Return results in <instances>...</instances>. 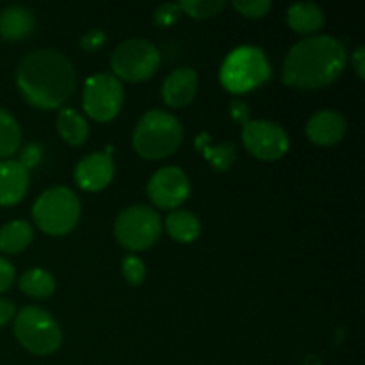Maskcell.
<instances>
[{"label":"cell","mask_w":365,"mask_h":365,"mask_svg":"<svg viewBox=\"0 0 365 365\" xmlns=\"http://www.w3.org/2000/svg\"><path fill=\"white\" fill-rule=\"evenodd\" d=\"M178 7L192 18H209L223 9L225 0H184Z\"/></svg>","instance_id":"23"},{"label":"cell","mask_w":365,"mask_h":365,"mask_svg":"<svg viewBox=\"0 0 365 365\" xmlns=\"http://www.w3.org/2000/svg\"><path fill=\"white\" fill-rule=\"evenodd\" d=\"M178 4H164L153 14V20H155L157 25H171L178 18Z\"/></svg>","instance_id":"27"},{"label":"cell","mask_w":365,"mask_h":365,"mask_svg":"<svg viewBox=\"0 0 365 365\" xmlns=\"http://www.w3.org/2000/svg\"><path fill=\"white\" fill-rule=\"evenodd\" d=\"M14 316V305L6 298H0V328L9 323Z\"/></svg>","instance_id":"32"},{"label":"cell","mask_w":365,"mask_h":365,"mask_svg":"<svg viewBox=\"0 0 365 365\" xmlns=\"http://www.w3.org/2000/svg\"><path fill=\"white\" fill-rule=\"evenodd\" d=\"M271 77V66L262 48L252 45L239 46L225 57L220 70V81L228 91L248 93L259 88Z\"/></svg>","instance_id":"4"},{"label":"cell","mask_w":365,"mask_h":365,"mask_svg":"<svg viewBox=\"0 0 365 365\" xmlns=\"http://www.w3.org/2000/svg\"><path fill=\"white\" fill-rule=\"evenodd\" d=\"M81 202L71 189L57 185L46 189L32 207V217L45 234L64 235L77 225Z\"/></svg>","instance_id":"5"},{"label":"cell","mask_w":365,"mask_h":365,"mask_svg":"<svg viewBox=\"0 0 365 365\" xmlns=\"http://www.w3.org/2000/svg\"><path fill=\"white\" fill-rule=\"evenodd\" d=\"M41 160V148H39L38 145H29L27 148L21 152V160L20 163L24 164L25 170H29V168L36 166V164Z\"/></svg>","instance_id":"29"},{"label":"cell","mask_w":365,"mask_h":365,"mask_svg":"<svg viewBox=\"0 0 365 365\" xmlns=\"http://www.w3.org/2000/svg\"><path fill=\"white\" fill-rule=\"evenodd\" d=\"M20 289L31 298H48L56 291V280L45 269H29L21 274Z\"/></svg>","instance_id":"21"},{"label":"cell","mask_w":365,"mask_h":365,"mask_svg":"<svg viewBox=\"0 0 365 365\" xmlns=\"http://www.w3.org/2000/svg\"><path fill=\"white\" fill-rule=\"evenodd\" d=\"M57 130H59L61 138L71 146L82 145L89 134L88 121L78 110L70 109V107L61 109V113L57 114Z\"/></svg>","instance_id":"18"},{"label":"cell","mask_w":365,"mask_h":365,"mask_svg":"<svg viewBox=\"0 0 365 365\" xmlns=\"http://www.w3.org/2000/svg\"><path fill=\"white\" fill-rule=\"evenodd\" d=\"M123 106V86L114 75L96 73L88 78L82 93L86 114L96 121H109Z\"/></svg>","instance_id":"9"},{"label":"cell","mask_w":365,"mask_h":365,"mask_svg":"<svg viewBox=\"0 0 365 365\" xmlns=\"http://www.w3.org/2000/svg\"><path fill=\"white\" fill-rule=\"evenodd\" d=\"M346 61L344 43L331 36H312L289 50L282 68V81L296 89L324 88L342 73Z\"/></svg>","instance_id":"2"},{"label":"cell","mask_w":365,"mask_h":365,"mask_svg":"<svg viewBox=\"0 0 365 365\" xmlns=\"http://www.w3.org/2000/svg\"><path fill=\"white\" fill-rule=\"evenodd\" d=\"M166 230L175 241L178 242H191L202 232L200 220L189 210H173L166 217Z\"/></svg>","instance_id":"20"},{"label":"cell","mask_w":365,"mask_h":365,"mask_svg":"<svg viewBox=\"0 0 365 365\" xmlns=\"http://www.w3.org/2000/svg\"><path fill=\"white\" fill-rule=\"evenodd\" d=\"M21 130L9 110L0 107V157H9L20 148Z\"/></svg>","instance_id":"22"},{"label":"cell","mask_w":365,"mask_h":365,"mask_svg":"<svg viewBox=\"0 0 365 365\" xmlns=\"http://www.w3.org/2000/svg\"><path fill=\"white\" fill-rule=\"evenodd\" d=\"M242 143L253 157L277 160L289 150V135L282 125L269 120H250L242 128Z\"/></svg>","instance_id":"10"},{"label":"cell","mask_w":365,"mask_h":365,"mask_svg":"<svg viewBox=\"0 0 365 365\" xmlns=\"http://www.w3.org/2000/svg\"><path fill=\"white\" fill-rule=\"evenodd\" d=\"M77 75L71 61L53 48L27 53L16 70V86L24 98L38 109L61 107L75 91Z\"/></svg>","instance_id":"1"},{"label":"cell","mask_w":365,"mask_h":365,"mask_svg":"<svg viewBox=\"0 0 365 365\" xmlns=\"http://www.w3.org/2000/svg\"><path fill=\"white\" fill-rule=\"evenodd\" d=\"M351 64L353 68H355L356 75H359L360 78H364V70H365V48L362 45L356 46V50L353 52L351 56Z\"/></svg>","instance_id":"31"},{"label":"cell","mask_w":365,"mask_h":365,"mask_svg":"<svg viewBox=\"0 0 365 365\" xmlns=\"http://www.w3.org/2000/svg\"><path fill=\"white\" fill-rule=\"evenodd\" d=\"M114 177V163L109 153H89L75 168V180L86 191H100Z\"/></svg>","instance_id":"12"},{"label":"cell","mask_w":365,"mask_h":365,"mask_svg":"<svg viewBox=\"0 0 365 365\" xmlns=\"http://www.w3.org/2000/svg\"><path fill=\"white\" fill-rule=\"evenodd\" d=\"M346 118L339 110L323 109L312 114V118L307 123V135L314 145L331 146L337 145L346 134Z\"/></svg>","instance_id":"13"},{"label":"cell","mask_w":365,"mask_h":365,"mask_svg":"<svg viewBox=\"0 0 365 365\" xmlns=\"http://www.w3.org/2000/svg\"><path fill=\"white\" fill-rule=\"evenodd\" d=\"M160 66V52L152 41L141 38L127 39L114 48L110 68L114 77L141 82L152 77Z\"/></svg>","instance_id":"8"},{"label":"cell","mask_w":365,"mask_h":365,"mask_svg":"<svg viewBox=\"0 0 365 365\" xmlns=\"http://www.w3.org/2000/svg\"><path fill=\"white\" fill-rule=\"evenodd\" d=\"M287 21L291 29L302 34L317 31L324 24V14L317 4L296 2L287 9Z\"/></svg>","instance_id":"17"},{"label":"cell","mask_w":365,"mask_h":365,"mask_svg":"<svg viewBox=\"0 0 365 365\" xmlns=\"http://www.w3.org/2000/svg\"><path fill=\"white\" fill-rule=\"evenodd\" d=\"M14 280V267L9 260L0 257V292L7 291L13 285Z\"/></svg>","instance_id":"28"},{"label":"cell","mask_w":365,"mask_h":365,"mask_svg":"<svg viewBox=\"0 0 365 365\" xmlns=\"http://www.w3.org/2000/svg\"><path fill=\"white\" fill-rule=\"evenodd\" d=\"M163 234L160 216L146 205H132L121 210L114 223V235L123 248L141 252L159 241Z\"/></svg>","instance_id":"7"},{"label":"cell","mask_w":365,"mask_h":365,"mask_svg":"<svg viewBox=\"0 0 365 365\" xmlns=\"http://www.w3.org/2000/svg\"><path fill=\"white\" fill-rule=\"evenodd\" d=\"M29 189V171L20 160H0V205L9 207L20 202Z\"/></svg>","instance_id":"15"},{"label":"cell","mask_w":365,"mask_h":365,"mask_svg":"<svg viewBox=\"0 0 365 365\" xmlns=\"http://www.w3.org/2000/svg\"><path fill=\"white\" fill-rule=\"evenodd\" d=\"M198 91V73L192 68H177L163 82V98L170 107H184Z\"/></svg>","instance_id":"14"},{"label":"cell","mask_w":365,"mask_h":365,"mask_svg":"<svg viewBox=\"0 0 365 365\" xmlns=\"http://www.w3.org/2000/svg\"><path fill=\"white\" fill-rule=\"evenodd\" d=\"M34 232L27 221H9L0 228V252L20 253L32 242Z\"/></svg>","instance_id":"19"},{"label":"cell","mask_w":365,"mask_h":365,"mask_svg":"<svg viewBox=\"0 0 365 365\" xmlns=\"http://www.w3.org/2000/svg\"><path fill=\"white\" fill-rule=\"evenodd\" d=\"M232 6L245 16L259 18L271 9V0H234Z\"/></svg>","instance_id":"25"},{"label":"cell","mask_w":365,"mask_h":365,"mask_svg":"<svg viewBox=\"0 0 365 365\" xmlns=\"http://www.w3.org/2000/svg\"><path fill=\"white\" fill-rule=\"evenodd\" d=\"M182 125L173 114L166 110H148L135 125L134 143L135 152L145 159H164L178 150L182 145Z\"/></svg>","instance_id":"3"},{"label":"cell","mask_w":365,"mask_h":365,"mask_svg":"<svg viewBox=\"0 0 365 365\" xmlns=\"http://www.w3.org/2000/svg\"><path fill=\"white\" fill-rule=\"evenodd\" d=\"M34 31V14L24 6H9L0 11V36L7 41L27 38Z\"/></svg>","instance_id":"16"},{"label":"cell","mask_w":365,"mask_h":365,"mask_svg":"<svg viewBox=\"0 0 365 365\" xmlns=\"http://www.w3.org/2000/svg\"><path fill=\"white\" fill-rule=\"evenodd\" d=\"M207 159H212V164L216 168L227 170V168L230 166L232 159H234V146L225 145L216 150H209V152H207Z\"/></svg>","instance_id":"26"},{"label":"cell","mask_w":365,"mask_h":365,"mask_svg":"<svg viewBox=\"0 0 365 365\" xmlns=\"http://www.w3.org/2000/svg\"><path fill=\"white\" fill-rule=\"evenodd\" d=\"M121 271H123L125 280L130 285H141L146 277V266L139 257L127 255L121 262Z\"/></svg>","instance_id":"24"},{"label":"cell","mask_w":365,"mask_h":365,"mask_svg":"<svg viewBox=\"0 0 365 365\" xmlns=\"http://www.w3.org/2000/svg\"><path fill=\"white\" fill-rule=\"evenodd\" d=\"M14 335L27 351L50 355L63 342V331L52 314L39 307H24L14 319Z\"/></svg>","instance_id":"6"},{"label":"cell","mask_w":365,"mask_h":365,"mask_svg":"<svg viewBox=\"0 0 365 365\" xmlns=\"http://www.w3.org/2000/svg\"><path fill=\"white\" fill-rule=\"evenodd\" d=\"M191 192L189 178L180 168L166 166L152 175L148 182V196L160 209H177Z\"/></svg>","instance_id":"11"},{"label":"cell","mask_w":365,"mask_h":365,"mask_svg":"<svg viewBox=\"0 0 365 365\" xmlns=\"http://www.w3.org/2000/svg\"><path fill=\"white\" fill-rule=\"evenodd\" d=\"M103 41H106V34L102 31H91L82 38L81 45L86 50H96L103 45Z\"/></svg>","instance_id":"30"}]
</instances>
